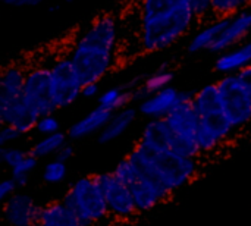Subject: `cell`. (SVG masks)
Masks as SVG:
<instances>
[{
    "mask_svg": "<svg viewBox=\"0 0 251 226\" xmlns=\"http://www.w3.org/2000/svg\"><path fill=\"white\" fill-rule=\"evenodd\" d=\"M28 68L21 63H9L0 74V103L18 100L24 96Z\"/></svg>",
    "mask_w": 251,
    "mask_h": 226,
    "instance_id": "ac0fdd59",
    "label": "cell"
},
{
    "mask_svg": "<svg viewBox=\"0 0 251 226\" xmlns=\"http://www.w3.org/2000/svg\"><path fill=\"white\" fill-rule=\"evenodd\" d=\"M126 157L140 175L160 182L172 194L197 181L203 171L201 159L184 157L175 151L150 153L137 143Z\"/></svg>",
    "mask_w": 251,
    "mask_h": 226,
    "instance_id": "3957f363",
    "label": "cell"
},
{
    "mask_svg": "<svg viewBox=\"0 0 251 226\" xmlns=\"http://www.w3.org/2000/svg\"><path fill=\"white\" fill-rule=\"evenodd\" d=\"M112 172L115 174V176L118 179H121L126 185L137 176V169L128 157H124L122 160H119Z\"/></svg>",
    "mask_w": 251,
    "mask_h": 226,
    "instance_id": "1f68e13d",
    "label": "cell"
},
{
    "mask_svg": "<svg viewBox=\"0 0 251 226\" xmlns=\"http://www.w3.org/2000/svg\"><path fill=\"white\" fill-rule=\"evenodd\" d=\"M47 1H57V0H47Z\"/></svg>",
    "mask_w": 251,
    "mask_h": 226,
    "instance_id": "f35d334b",
    "label": "cell"
},
{
    "mask_svg": "<svg viewBox=\"0 0 251 226\" xmlns=\"http://www.w3.org/2000/svg\"><path fill=\"white\" fill-rule=\"evenodd\" d=\"M51 78V97L57 110L72 106L82 91V84L69 56H60L49 66Z\"/></svg>",
    "mask_w": 251,
    "mask_h": 226,
    "instance_id": "8992f818",
    "label": "cell"
},
{
    "mask_svg": "<svg viewBox=\"0 0 251 226\" xmlns=\"http://www.w3.org/2000/svg\"><path fill=\"white\" fill-rule=\"evenodd\" d=\"M40 115L24 100V96L18 100L0 103V124L16 128L22 135H28L35 129Z\"/></svg>",
    "mask_w": 251,
    "mask_h": 226,
    "instance_id": "4fadbf2b",
    "label": "cell"
},
{
    "mask_svg": "<svg viewBox=\"0 0 251 226\" xmlns=\"http://www.w3.org/2000/svg\"><path fill=\"white\" fill-rule=\"evenodd\" d=\"M181 101V90L175 88L174 85L160 90L143 101L138 103L137 109L138 113L144 118L150 119H166V116L176 107Z\"/></svg>",
    "mask_w": 251,
    "mask_h": 226,
    "instance_id": "9a60e30c",
    "label": "cell"
},
{
    "mask_svg": "<svg viewBox=\"0 0 251 226\" xmlns=\"http://www.w3.org/2000/svg\"><path fill=\"white\" fill-rule=\"evenodd\" d=\"M138 109L134 106L121 109L118 112H113L110 121L107 122L106 128L97 135V141L100 144H109L116 141L118 138H121L135 122L137 116H138Z\"/></svg>",
    "mask_w": 251,
    "mask_h": 226,
    "instance_id": "44dd1931",
    "label": "cell"
},
{
    "mask_svg": "<svg viewBox=\"0 0 251 226\" xmlns=\"http://www.w3.org/2000/svg\"><path fill=\"white\" fill-rule=\"evenodd\" d=\"M200 118V128L197 132V143L203 157L219 151L237 132L226 119L222 107L203 113Z\"/></svg>",
    "mask_w": 251,
    "mask_h": 226,
    "instance_id": "52a82bcc",
    "label": "cell"
},
{
    "mask_svg": "<svg viewBox=\"0 0 251 226\" xmlns=\"http://www.w3.org/2000/svg\"><path fill=\"white\" fill-rule=\"evenodd\" d=\"M188 4L191 7V12L197 21V24H209L213 19H216L213 12V3L212 0H188Z\"/></svg>",
    "mask_w": 251,
    "mask_h": 226,
    "instance_id": "f1b7e54d",
    "label": "cell"
},
{
    "mask_svg": "<svg viewBox=\"0 0 251 226\" xmlns=\"http://www.w3.org/2000/svg\"><path fill=\"white\" fill-rule=\"evenodd\" d=\"M222 110L235 131L251 125V94L243 85L238 75H222L216 81Z\"/></svg>",
    "mask_w": 251,
    "mask_h": 226,
    "instance_id": "5b68a950",
    "label": "cell"
},
{
    "mask_svg": "<svg viewBox=\"0 0 251 226\" xmlns=\"http://www.w3.org/2000/svg\"><path fill=\"white\" fill-rule=\"evenodd\" d=\"M44 1L46 0H1L3 4H6L9 7H18V9H22V7H35V6H40Z\"/></svg>",
    "mask_w": 251,
    "mask_h": 226,
    "instance_id": "e575fe53",
    "label": "cell"
},
{
    "mask_svg": "<svg viewBox=\"0 0 251 226\" xmlns=\"http://www.w3.org/2000/svg\"><path fill=\"white\" fill-rule=\"evenodd\" d=\"M18 191H21V190H19L18 184L15 182V179H13L12 176L4 178V179L0 182V200H1V203L6 201V200H9V199H10L12 196H15Z\"/></svg>",
    "mask_w": 251,
    "mask_h": 226,
    "instance_id": "836d02e7",
    "label": "cell"
},
{
    "mask_svg": "<svg viewBox=\"0 0 251 226\" xmlns=\"http://www.w3.org/2000/svg\"><path fill=\"white\" fill-rule=\"evenodd\" d=\"M250 1H251V0H250Z\"/></svg>",
    "mask_w": 251,
    "mask_h": 226,
    "instance_id": "ab89813d",
    "label": "cell"
},
{
    "mask_svg": "<svg viewBox=\"0 0 251 226\" xmlns=\"http://www.w3.org/2000/svg\"><path fill=\"white\" fill-rule=\"evenodd\" d=\"M112 115L113 112L107 109H103L100 106L94 107L85 116H82L81 119H78L68 128L66 131L68 138L71 141H78V140H84L93 135H99L106 128Z\"/></svg>",
    "mask_w": 251,
    "mask_h": 226,
    "instance_id": "e0dca14e",
    "label": "cell"
},
{
    "mask_svg": "<svg viewBox=\"0 0 251 226\" xmlns=\"http://www.w3.org/2000/svg\"><path fill=\"white\" fill-rule=\"evenodd\" d=\"M229 18H216L212 22L203 25L188 41L187 50L190 54H197L203 51H210L215 43L219 40L221 34L226 28Z\"/></svg>",
    "mask_w": 251,
    "mask_h": 226,
    "instance_id": "ffe728a7",
    "label": "cell"
},
{
    "mask_svg": "<svg viewBox=\"0 0 251 226\" xmlns=\"http://www.w3.org/2000/svg\"><path fill=\"white\" fill-rule=\"evenodd\" d=\"M60 200L78 215L84 226L96 225L110 216L96 175L81 176L74 181Z\"/></svg>",
    "mask_w": 251,
    "mask_h": 226,
    "instance_id": "277c9868",
    "label": "cell"
},
{
    "mask_svg": "<svg viewBox=\"0 0 251 226\" xmlns=\"http://www.w3.org/2000/svg\"><path fill=\"white\" fill-rule=\"evenodd\" d=\"M197 24L188 0H141L140 46L147 53L163 51Z\"/></svg>",
    "mask_w": 251,
    "mask_h": 226,
    "instance_id": "7a4b0ae2",
    "label": "cell"
},
{
    "mask_svg": "<svg viewBox=\"0 0 251 226\" xmlns=\"http://www.w3.org/2000/svg\"><path fill=\"white\" fill-rule=\"evenodd\" d=\"M216 18H232L250 7V0H212Z\"/></svg>",
    "mask_w": 251,
    "mask_h": 226,
    "instance_id": "83f0119b",
    "label": "cell"
},
{
    "mask_svg": "<svg viewBox=\"0 0 251 226\" xmlns=\"http://www.w3.org/2000/svg\"><path fill=\"white\" fill-rule=\"evenodd\" d=\"M65 1H68V3H71V1H76V0H65Z\"/></svg>",
    "mask_w": 251,
    "mask_h": 226,
    "instance_id": "74e56055",
    "label": "cell"
},
{
    "mask_svg": "<svg viewBox=\"0 0 251 226\" xmlns=\"http://www.w3.org/2000/svg\"><path fill=\"white\" fill-rule=\"evenodd\" d=\"M96 179L104 194L112 218L118 221H131L140 215L129 187L118 179L113 172L96 174Z\"/></svg>",
    "mask_w": 251,
    "mask_h": 226,
    "instance_id": "ba28073f",
    "label": "cell"
},
{
    "mask_svg": "<svg viewBox=\"0 0 251 226\" xmlns=\"http://www.w3.org/2000/svg\"><path fill=\"white\" fill-rule=\"evenodd\" d=\"M37 166H38V159L29 153L19 165H16L13 169H10V176L15 179L19 190H22L28 185L31 175L37 169Z\"/></svg>",
    "mask_w": 251,
    "mask_h": 226,
    "instance_id": "4316f807",
    "label": "cell"
},
{
    "mask_svg": "<svg viewBox=\"0 0 251 226\" xmlns=\"http://www.w3.org/2000/svg\"><path fill=\"white\" fill-rule=\"evenodd\" d=\"M97 103L100 107L107 109L110 112H118L121 109L132 106L134 101V91L125 90L122 84L109 87L107 90H103L101 94L97 99Z\"/></svg>",
    "mask_w": 251,
    "mask_h": 226,
    "instance_id": "cb8c5ba5",
    "label": "cell"
},
{
    "mask_svg": "<svg viewBox=\"0 0 251 226\" xmlns=\"http://www.w3.org/2000/svg\"><path fill=\"white\" fill-rule=\"evenodd\" d=\"M24 135L13 126L9 125H1L0 128V147H9L13 146L18 140H21Z\"/></svg>",
    "mask_w": 251,
    "mask_h": 226,
    "instance_id": "d6a6232c",
    "label": "cell"
},
{
    "mask_svg": "<svg viewBox=\"0 0 251 226\" xmlns=\"http://www.w3.org/2000/svg\"><path fill=\"white\" fill-rule=\"evenodd\" d=\"M174 140L175 135L165 119H150L144 125L137 144L150 153H163L172 151Z\"/></svg>",
    "mask_w": 251,
    "mask_h": 226,
    "instance_id": "2e32d148",
    "label": "cell"
},
{
    "mask_svg": "<svg viewBox=\"0 0 251 226\" xmlns=\"http://www.w3.org/2000/svg\"><path fill=\"white\" fill-rule=\"evenodd\" d=\"M28 154H29V150H24V149L15 147V146L0 149V160L9 171L13 169L16 165H19Z\"/></svg>",
    "mask_w": 251,
    "mask_h": 226,
    "instance_id": "f546056e",
    "label": "cell"
},
{
    "mask_svg": "<svg viewBox=\"0 0 251 226\" xmlns=\"http://www.w3.org/2000/svg\"><path fill=\"white\" fill-rule=\"evenodd\" d=\"M118 40V21L110 13L99 15L82 31L68 54L82 85L93 82L100 84L113 69Z\"/></svg>",
    "mask_w": 251,
    "mask_h": 226,
    "instance_id": "6da1fadb",
    "label": "cell"
},
{
    "mask_svg": "<svg viewBox=\"0 0 251 226\" xmlns=\"http://www.w3.org/2000/svg\"><path fill=\"white\" fill-rule=\"evenodd\" d=\"M174 78H175L174 69L169 66V63H163L154 72L149 74L146 76L144 82L137 90H134V101L135 103H140L144 99H147L149 96H151V94H154V93H157L160 90H165V88L171 87Z\"/></svg>",
    "mask_w": 251,
    "mask_h": 226,
    "instance_id": "603a6c76",
    "label": "cell"
},
{
    "mask_svg": "<svg viewBox=\"0 0 251 226\" xmlns=\"http://www.w3.org/2000/svg\"><path fill=\"white\" fill-rule=\"evenodd\" d=\"M38 224L41 226H84L78 215L62 200H53L43 204Z\"/></svg>",
    "mask_w": 251,
    "mask_h": 226,
    "instance_id": "7402d4cb",
    "label": "cell"
},
{
    "mask_svg": "<svg viewBox=\"0 0 251 226\" xmlns=\"http://www.w3.org/2000/svg\"><path fill=\"white\" fill-rule=\"evenodd\" d=\"M24 100L40 115H54L57 112L51 97L50 68L44 65H34L28 68Z\"/></svg>",
    "mask_w": 251,
    "mask_h": 226,
    "instance_id": "9c48e42d",
    "label": "cell"
},
{
    "mask_svg": "<svg viewBox=\"0 0 251 226\" xmlns=\"http://www.w3.org/2000/svg\"><path fill=\"white\" fill-rule=\"evenodd\" d=\"M43 206L28 193L18 191L1 203V216L7 226H31L38 224Z\"/></svg>",
    "mask_w": 251,
    "mask_h": 226,
    "instance_id": "30bf717a",
    "label": "cell"
},
{
    "mask_svg": "<svg viewBox=\"0 0 251 226\" xmlns=\"http://www.w3.org/2000/svg\"><path fill=\"white\" fill-rule=\"evenodd\" d=\"M128 187L131 190V194L134 197V201L140 215L151 212L153 209L171 200L174 196L160 182L149 176L140 175L138 172H137V176L128 184Z\"/></svg>",
    "mask_w": 251,
    "mask_h": 226,
    "instance_id": "7c38bea8",
    "label": "cell"
},
{
    "mask_svg": "<svg viewBox=\"0 0 251 226\" xmlns=\"http://www.w3.org/2000/svg\"><path fill=\"white\" fill-rule=\"evenodd\" d=\"M68 176V165L59 159L49 160L41 172V179L47 185H57L62 184Z\"/></svg>",
    "mask_w": 251,
    "mask_h": 226,
    "instance_id": "484cf974",
    "label": "cell"
},
{
    "mask_svg": "<svg viewBox=\"0 0 251 226\" xmlns=\"http://www.w3.org/2000/svg\"><path fill=\"white\" fill-rule=\"evenodd\" d=\"M75 153H76V150H75V146L72 144V143H66L62 149H60V151L57 153V156H56V159H59V160H62V162H65V163H68L69 160H72L74 159V156H75Z\"/></svg>",
    "mask_w": 251,
    "mask_h": 226,
    "instance_id": "8d00e7d4",
    "label": "cell"
},
{
    "mask_svg": "<svg viewBox=\"0 0 251 226\" xmlns=\"http://www.w3.org/2000/svg\"><path fill=\"white\" fill-rule=\"evenodd\" d=\"M249 66H251V40L218 54L215 60V71L222 75L240 74Z\"/></svg>",
    "mask_w": 251,
    "mask_h": 226,
    "instance_id": "d6986e66",
    "label": "cell"
},
{
    "mask_svg": "<svg viewBox=\"0 0 251 226\" xmlns=\"http://www.w3.org/2000/svg\"><path fill=\"white\" fill-rule=\"evenodd\" d=\"M68 134L66 132H56L53 135H46L40 137L31 147L29 153L35 156L38 160L40 159H47V157H56L60 149L68 143Z\"/></svg>",
    "mask_w": 251,
    "mask_h": 226,
    "instance_id": "d4e9b609",
    "label": "cell"
},
{
    "mask_svg": "<svg viewBox=\"0 0 251 226\" xmlns=\"http://www.w3.org/2000/svg\"><path fill=\"white\" fill-rule=\"evenodd\" d=\"M194 93L181 90V101L166 116V122L176 138L197 141V132L200 128V118L193 107Z\"/></svg>",
    "mask_w": 251,
    "mask_h": 226,
    "instance_id": "8fae6325",
    "label": "cell"
},
{
    "mask_svg": "<svg viewBox=\"0 0 251 226\" xmlns=\"http://www.w3.org/2000/svg\"><path fill=\"white\" fill-rule=\"evenodd\" d=\"M101 94L100 91V84H85L82 85V91H81V97L82 99H87V100H91V99H99V96Z\"/></svg>",
    "mask_w": 251,
    "mask_h": 226,
    "instance_id": "d590c367",
    "label": "cell"
},
{
    "mask_svg": "<svg viewBox=\"0 0 251 226\" xmlns=\"http://www.w3.org/2000/svg\"><path fill=\"white\" fill-rule=\"evenodd\" d=\"M40 137L46 135H53L56 132H60V121L54 115H44L40 116L35 129H34Z\"/></svg>",
    "mask_w": 251,
    "mask_h": 226,
    "instance_id": "4dcf8cb0",
    "label": "cell"
},
{
    "mask_svg": "<svg viewBox=\"0 0 251 226\" xmlns=\"http://www.w3.org/2000/svg\"><path fill=\"white\" fill-rule=\"evenodd\" d=\"M251 34V9H247L232 18H229V22L224 32L221 34L219 40L215 43V46L210 49V53L221 54L232 47H237L247 41V37Z\"/></svg>",
    "mask_w": 251,
    "mask_h": 226,
    "instance_id": "5bb4252c",
    "label": "cell"
}]
</instances>
